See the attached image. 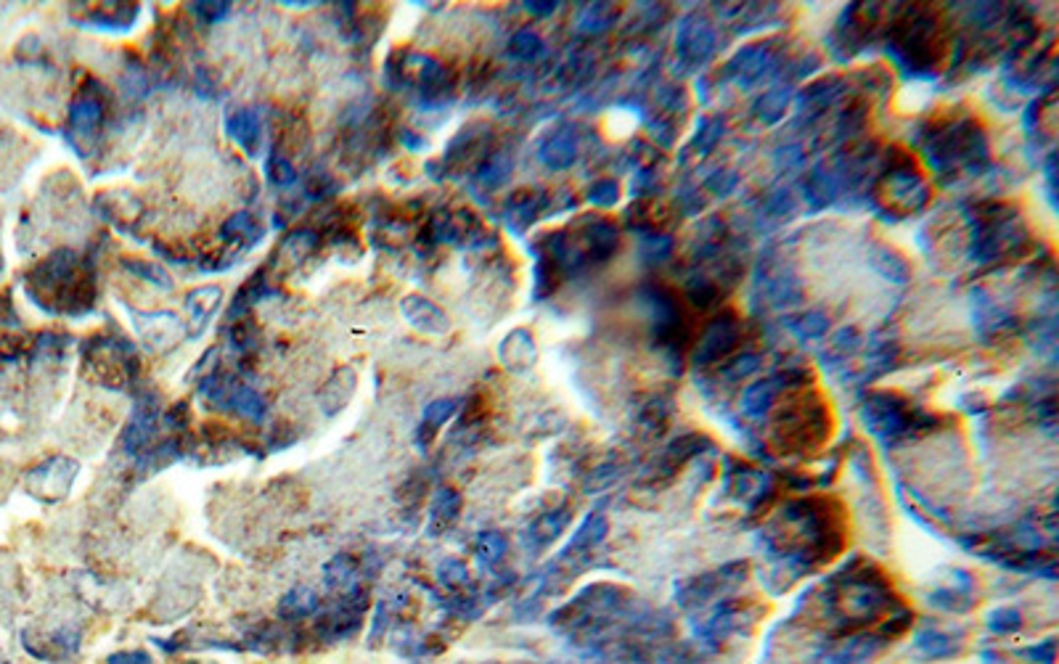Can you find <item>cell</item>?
<instances>
[{
  "mask_svg": "<svg viewBox=\"0 0 1059 664\" xmlns=\"http://www.w3.org/2000/svg\"><path fill=\"white\" fill-rule=\"evenodd\" d=\"M80 474V464L69 456H51L40 466H35L27 474V490L29 496L45 503L67 498L75 480Z\"/></svg>",
  "mask_w": 1059,
  "mask_h": 664,
  "instance_id": "cell-1",
  "label": "cell"
},
{
  "mask_svg": "<svg viewBox=\"0 0 1059 664\" xmlns=\"http://www.w3.org/2000/svg\"><path fill=\"white\" fill-rule=\"evenodd\" d=\"M157 421H160L157 408H152L149 402H141V408L136 410V416L130 418V424L122 432V450L128 456H146L157 440Z\"/></svg>",
  "mask_w": 1059,
  "mask_h": 664,
  "instance_id": "cell-2",
  "label": "cell"
},
{
  "mask_svg": "<svg viewBox=\"0 0 1059 664\" xmlns=\"http://www.w3.org/2000/svg\"><path fill=\"white\" fill-rule=\"evenodd\" d=\"M220 302H223V289L220 286H199V289H191L185 294L183 308H185V316H188V336H199L207 329V324L217 313Z\"/></svg>",
  "mask_w": 1059,
  "mask_h": 664,
  "instance_id": "cell-3",
  "label": "cell"
},
{
  "mask_svg": "<svg viewBox=\"0 0 1059 664\" xmlns=\"http://www.w3.org/2000/svg\"><path fill=\"white\" fill-rule=\"evenodd\" d=\"M138 332L141 339L154 347V349H168L183 339V324L173 313H141L138 316Z\"/></svg>",
  "mask_w": 1059,
  "mask_h": 664,
  "instance_id": "cell-4",
  "label": "cell"
},
{
  "mask_svg": "<svg viewBox=\"0 0 1059 664\" xmlns=\"http://www.w3.org/2000/svg\"><path fill=\"white\" fill-rule=\"evenodd\" d=\"M400 313L413 329L424 333H443L448 332V326H451L448 316L435 302H429V300H424L419 294L405 297L403 305H400Z\"/></svg>",
  "mask_w": 1059,
  "mask_h": 664,
  "instance_id": "cell-5",
  "label": "cell"
},
{
  "mask_svg": "<svg viewBox=\"0 0 1059 664\" xmlns=\"http://www.w3.org/2000/svg\"><path fill=\"white\" fill-rule=\"evenodd\" d=\"M101 122H104V98L96 96V93L82 90V93L75 98L72 109H69V125H72V130H75L80 138H93L96 130L101 128Z\"/></svg>",
  "mask_w": 1059,
  "mask_h": 664,
  "instance_id": "cell-6",
  "label": "cell"
},
{
  "mask_svg": "<svg viewBox=\"0 0 1059 664\" xmlns=\"http://www.w3.org/2000/svg\"><path fill=\"white\" fill-rule=\"evenodd\" d=\"M225 133L231 141H236L247 154H257L263 144V122L260 114L252 109H239L225 120Z\"/></svg>",
  "mask_w": 1059,
  "mask_h": 664,
  "instance_id": "cell-7",
  "label": "cell"
},
{
  "mask_svg": "<svg viewBox=\"0 0 1059 664\" xmlns=\"http://www.w3.org/2000/svg\"><path fill=\"white\" fill-rule=\"evenodd\" d=\"M355 371L353 368H340L326 384H324V389H321V394H318V402H321V408H324V413L326 416H337L340 410H345L348 405H350V400H353L355 394Z\"/></svg>",
  "mask_w": 1059,
  "mask_h": 664,
  "instance_id": "cell-8",
  "label": "cell"
},
{
  "mask_svg": "<svg viewBox=\"0 0 1059 664\" xmlns=\"http://www.w3.org/2000/svg\"><path fill=\"white\" fill-rule=\"evenodd\" d=\"M318 606H321L318 604V593L313 588H308V585H297L278 604V617L286 620V622H300V620L313 617L318 612Z\"/></svg>",
  "mask_w": 1059,
  "mask_h": 664,
  "instance_id": "cell-9",
  "label": "cell"
},
{
  "mask_svg": "<svg viewBox=\"0 0 1059 664\" xmlns=\"http://www.w3.org/2000/svg\"><path fill=\"white\" fill-rule=\"evenodd\" d=\"M456 408H459L456 400H435V402H429V405L424 408L421 424H419V429H416V445H419V448H427V445L437 437V432L445 426V421L456 413Z\"/></svg>",
  "mask_w": 1059,
  "mask_h": 664,
  "instance_id": "cell-10",
  "label": "cell"
},
{
  "mask_svg": "<svg viewBox=\"0 0 1059 664\" xmlns=\"http://www.w3.org/2000/svg\"><path fill=\"white\" fill-rule=\"evenodd\" d=\"M223 238L228 241V244H241V246H247V244H257L260 238H263V233H265V228L255 220V215H249V212H236L233 217H228L225 223H223Z\"/></svg>",
  "mask_w": 1059,
  "mask_h": 664,
  "instance_id": "cell-11",
  "label": "cell"
},
{
  "mask_svg": "<svg viewBox=\"0 0 1059 664\" xmlns=\"http://www.w3.org/2000/svg\"><path fill=\"white\" fill-rule=\"evenodd\" d=\"M228 408L236 410L241 418H247V421H252V424H263L265 416H268V402H265V397H263L257 389H252V387H236L233 394H231Z\"/></svg>",
  "mask_w": 1059,
  "mask_h": 664,
  "instance_id": "cell-12",
  "label": "cell"
},
{
  "mask_svg": "<svg viewBox=\"0 0 1059 664\" xmlns=\"http://www.w3.org/2000/svg\"><path fill=\"white\" fill-rule=\"evenodd\" d=\"M138 19V5H101L98 11L90 13V24L106 27V29H128Z\"/></svg>",
  "mask_w": 1059,
  "mask_h": 664,
  "instance_id": "cell-13",
  "label": "cell"
},
{
  "mask_svg": "<svg viewBox=\"0 0 1059 664\" xmlns=\"http://www.w3.org/2000/svg\"><path fill=\"white\" fill-rule=\"evenodd\" d=\"M324 577H326V585L329 588H334V590H345V593H353L355 590V561L350 559V556H337V559H332L326 566H324Z\"/></svg>",
  "mask_w": 1059,
  "mask_h": 664,
  "instance_id": "cell-14",
  "label": "cell"
},
{
  "mask_svg": "<svg viewBox=\"0 0 1059 664\" xmlns=\"http://www.w3.org/2000/svg\"><path fill=\"white\" fill-rule=\"evenodd\" d=\"M501 360H504L512 371H520V368L530 365V363H532V341L528 339V333H512V336L504 341V347H501Z\"/></svg>",
  "mask_w": 1059,
  "mask_h": 664,
  "instance_id": "cell-15",
  "label": "cell"
},
{
  "mask_svg": "<svg viewBox=\"0 0 1059 664\" xmlns=\"http://www.w3.org/2000/svg\"><path fill=\"white\" fill-rule=\"evenodd\" d=\"M318 246V236L313 233V230H308V228H300V230H292L284 241H281V254H286V260H292V262H302L313 249Z\"/></svg>",
  "mask_w": 1059,
  "mask_h": 664,
  "instance_id": "cell-16",
  "label": "cell"
},
{
  "mask_svg": "<svg viewBox=\"0 0 1059 664\" xmlns=\"http://www.w3.org/2000/svg\"><path fill=\"white\" fill-rule=\"evenodd\" d=\"M125 268H128L136 278H141V281H146V284H152V286H157V289H173V278L168 276V270H165L160 262H149V260H125Z\"/></svg>",
  "mask_w": 1059,
  "mask_h": 664,
  "instance_id": "cell-17",
  "label": "cell"
},
{
  "mask_svg": "<svg viewBox=\"0 0 1059 664\" xmlns=\"http://www.w3.org/2000/svg\"><path fill=\"white\" fill-rule=\"evenodd\" d=\"M461 511V498L456 490H440L435 500H432V527L437 524V529H443L445 524H451Z\"/></svg>",
  "mask_w": 1059,
  "mask_h": 664,
  "instance_id": "cell-18",
  "label": "cell"
},
{
  "mask_svg": "<svg viewBox=\"0 0 1059 664\" xmlns=\"http://www.w3.org/2000/svg\"><path fill=\"white\" fill-rule=\"evenodd\" d=\"M265 172H268V180L278 188H286L297 180V169L284 154H273L265 165Z\"/></svg>",
  "mask_w": 1059,
  "mask_h": 664,
  "instance_id": "cell-19",
  "label": "cell"
},
{
  "mask_svg": "<svg viewBox=\"0 0 1059 664\" xmlns=\"http://www.w3.org/2000/svg\"><path fill=\"white\" fill-rule=\"evenodd\" d=\"M257 339H260L257 326H255L252 321H247V316H244L239 324H233V326H231V344H233L236 349H241V352H247V349H255Z\"/></svg>",
  "mask_w": 1059,
  "mask_h": 664,
  "instance_id": "cell-20",
  "label": "cell"
},
{
  "mask_svg": "<svg viewBox=\"0 0 1059 664\" xmlns=\"http://www.w3.org/2000/svg\"><path fill=\"white\" fill-rule=\"evenodd\" d=\"M437 574H440V580H443L445 585H451V588H456V585H464V582L469 580V569H467V564H464V561H459V559H448V561H443V564H440V569H437Z\"/></svg>",
  "mask_w": 1059,
  "mask_h": 664,
  "instance_id": "cell-21",
  "label": "cell"
},
{
  "mask_svg": "<svg viewBox=\"0 0 1059 664\" xmlns=\"http://www.w3.org/2000/svg\"><path fill=\"white\" fill-rule=\"evenodd\" d=\"M504 548H506V543H504L501 535H482L480 543H477V556L482 561H496V559H501Z\"/></svg>",
  "mask_w": 1059,
  "mask_h": 664,
  "instance_id": "cell-22",
  "label": "cell"
},
{
  "mask_svg": "<svg viewBox=\"0 0 1059 664\" xmlns=\"http://www.w3.org/2000/svg\"><path fill=\"white\" fill-rule=\"evenodd\" d=\"M228 8H231V3H220V0L193 3V5H191V11L199 13L204 21H220V19H225V16H228Z\"/></svg>",
  "mask_w": 1059,
  "mask_h": 664,
  "instance_id": "cell-23",
  "label": "cell"
},
{
  "mask_svg": "<svg viewBox=\"0 0 1059 664\" xmlns=\"http://www.w3.org/2000/svg\"><path fill=\"white\" fill-rule=\"evenodd\" d=\"M106 664H154L152 654L144 649H130V652H114L106 657Z\"/></svg>",
  "mask_w": 1059,
  "mask_h": 664,
  "instance_id": "cell-24",
  "label": "cell"
},
{
  "mask_svg": "<svg viewBox=\"0 0 1059 664\" xmlns=\"http://www.w3.org/2000/svg\"><path fill=\"white\" fill-rule=\"evenodd\" d=\"M183 664H217V662H201V660H188V662Z\"/></svg>",
  "mask_w": 1059,
  "mask_h": 664,
  "instance_id": "cell-25",
  "label": "cell"
}]
</instances>
